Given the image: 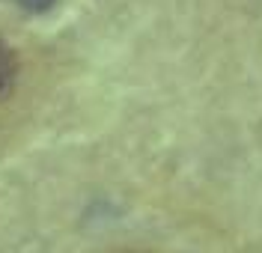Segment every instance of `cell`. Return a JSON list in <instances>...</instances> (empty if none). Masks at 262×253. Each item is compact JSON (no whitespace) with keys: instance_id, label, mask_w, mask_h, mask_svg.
<instances>
[{"instance_id":"6da1fadb","label":"cell","mask_w":262,"mask_h":253,"mask_svg":"<svg viewBox=\"0 0 262 253\" xmlns=\"http://www.w3.org/2000/svg\"><path fill=\"white\" fill-rule=\"evenodd\" d=\"M18 72H21V60L18 51L9 45V39L0 33V104L15 93L18 84Z\"/></svg>"},{"instance_id":"7a4b0ae2","label":"cell","mask_w":262,"mask_h":253,"mask_svg":"<svg viewBox=\"0 0 262 253\" xmlns=\"http://www.w3.org/2000/svg\"><path fill=\"white\" fill-rule=\"evenodd\" d=\"M15 3L21 9H27V12H36V15L39 12H48L51 6H54V0H15Z\"/></svg>"}]
</instances>
